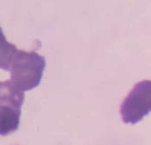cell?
<instances>
[{
	"mask_svg": "<svg viewBox=\"0 0 151 145\" xmlns=\"http://www.w3.org/2000/svg\"><path fill=\"white\" fill-rule=\"evenodd\" d=\"M46 61L37 52L17 50L1 32V69L11 73L10 81L21 91L37 87L45 69Z\"/></svg>",
	"mask_w": 151,
	"mask_h": 145,
	"instance_id": "obj_1",
	"label": "cell"
},
{
	"mask_svg": "<svg viewBox=\"0 0 151 145\" xmlns=\"http://www.w3.org/2000/svg\"><path fill=\"white\" fill-rule=\"evenodd\" d=\"M0 90V132L7 136L18 129L24 94L11 81L2 82Z\"/></svg>",
	"mask_w": 151,
	"mask_h": 145,
	"instance_id": "obj_2",
	"label": "cell"
},
{
	"mask_svg": "<svg viewBox=\"0 0 151 145\" xmlns=\"http://www.w3.org/2000/svg\"><path fill=\"white\" fill-rule=\"evenodd\" d=\"M151 111V81L137 83L121 104L120 114L124 123L136 124Z\"/></svg>",
	"mask_w": 151,
	"mask_h": 145,
	"instance_id": "obj_3",
	"label": "cell"
}]
</instances>
